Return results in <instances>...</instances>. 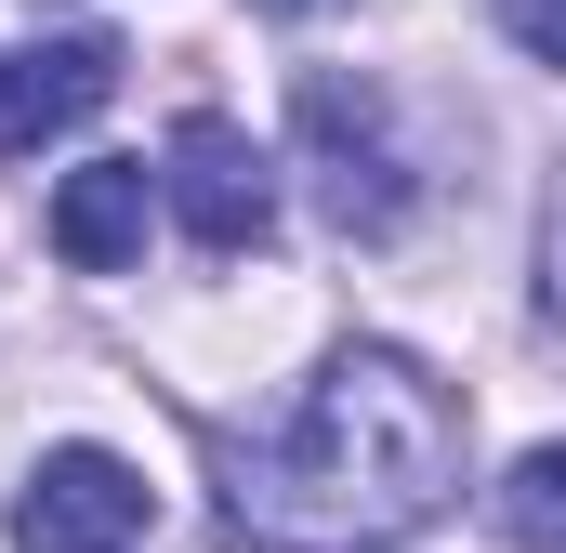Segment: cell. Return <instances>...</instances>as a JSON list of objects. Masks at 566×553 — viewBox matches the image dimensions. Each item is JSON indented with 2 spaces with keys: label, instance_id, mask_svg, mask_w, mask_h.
<instances>
[{
  "label": "cell",
  "instance_id": "4",
  "mask_svg": "<svg viewBox=\"0 0 566 553\" xmlns=\"http://www.w3.org/2000/svg\"><path fill=\"white\" fill-rule=\"evenodd\" d=\"M106 93H119V53H106V40H40V53H13V66H0V158L80 133Z\"/></svg>",
  "mask_w": 566,
  "mask_h": 553
},
{
  "label": "cell",
  "instance_id": "2",
  "mask_svg": "<svg viewBox=\"0 0 566 553\" xmlns=\"http://www.w3.org/2000/svg\"><path fill=\"white\" fill-rule=\"evenodd\" d=\"M145 528H158V488L119 448H40V474L13 488V553H133Z\"/></svg>",
  "mask_w": 566,
  "mask_h": 553
},
{
  "label": "cell",
  "instance_id": "9",
  "mask_svg": "<svg viewBox=\"0 0 566 553\" xmlns=\"http://www.w3.org/2000/svg\"><path fill=\"white\" fill-rule=\"evenodd\" d=\"M277 13H303V0H277Z\"/></svg>",
  "mask_w": 566,
  "mask_h": 553
},
{
  "label": "cell",
  "instance_id": "5",
  "mask_svg": "<svg viewBox=\"0 0 566 553\" xmlns=\"http://www.w3.org/2000/svg\"><path fill=\"white\" fill-rule=\"evenodd\" d=\"M145 211H158V171L145 158H80L53 185V251L80 276H119V264H145Z\"/></svg>",
  "mask_w": 566,
  "mask_h": 553
},
{
  "label": "cell",
  "instance_id": "6",
  "mask_svg": "<svg viewBox=\"0 0 566 553\" xmlns=\"http://www.w3.org/2000/svg\"><path fill=\"white\" fill-rule=\"evenodd\" d=\"M501 528L527 553H566V448H527V461L501 474Z\"/></svg>",
  "mask_w": 566,
  "mask_h": 553
},
{
  "label": "cell",
  "instance_id": "8",
  "mask_svg": "<svg viewBox=\"0 0 566 553\" xmlns=\"http://www.w3.org/2000/svg\"><path fill=\"white\" fill-rule=\"evenodd\" d=\"M501 27H514V53L566 66V0H501Z\"/></svg>",
  "mask_w": 566,
  "mask_h": 553
},
{
  "label": "cell",
  "instance_id": "3",
  "mask_svg": "<svg viewBox=\"0 0 566 553\" xmlns=\"http://www.w3.org/2000/svg\"><path fill=\"white\" fill-rule=\"evenodd\" d=\"M158 198L185 211L198 251H251V238L277 225V158L238 133V119H185V133H171V171H158Z\"/></svg>",
  "mask_w": 566,
  "mask_h": 553
},
{
  "label": "cell",
  "instance_id": "1",
  "mask_svg": "<svg viewBox=\"0 0 566 553\" xmlns=\"http://www.w3.org/2000/svg\"><path fill=\"white\" fill-rule=\"evenodd\" d=\"M251 488H264V528L277 541H316V553L396 541V528H422L434 501L461 488V409H448V383H434L422 356L343 343L329 383L290 409L277 461Z\"/></svg>",
  "mask_w": 566,
  "mask_h": 553
},
{
  "label": "cell",
  "instance_id": "7",
  "mask_svg": "<svg viewBox=\"0 0 566 553\" xmlns=\"http://www.w3.org/2000/svg\"><path fill=\"white\" fill-rule=\"evenodd\" d=\"M303 119H329V133H343V93H329V80H303ZM329 211H343V225H396L382 158H343V171H329Z\"/></svg>",
  "mask_w": 566,
  "mask_h": 553
}]
</instances>
